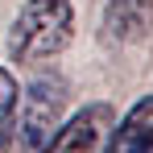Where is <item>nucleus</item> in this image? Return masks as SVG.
I'll return each instance as SVG.
<instances>
[{
  "label": "nucleus",
  "mask_w": 153,
  "mask_h": 153,
  "mask_svg": "<svg viewBox=\"0 0 153 153\" xmlns=\"http://www.w3.org/2000/svg\"><path fill=\"white\" fill-rule=\"evenodd\" d=\"M62 108H66V83L58 75H37L17 95V108L0 132V153H46L50 137L62 124Z\"/></svg>",
  "instance_id": "nucleus-1"
},
{
  "label": "nucleus",
  "mask_w": 153,
  "mask_h": 153,
  "mask_svg": "<svg viewBox=\"0 0 153 153\" xmlns=\"http://www.w3.org/2000/svg\"><path fill=\"white\" fill-rule=\"evenodd\" d=\"M71 33H75L71 0H25V8L8 29V54L13 62H42L66 50Z\"/></svg>",
  "instance_id": "nucleus-2"
},
{
  "label": "nucleus",
  "mask_w": 153,
  "mask_h": 153,
  "mask_svg": "<svg viewBox=\"0 0 153 153\" xmlns=\"http://www.w3.org/2000/svg\"><path fill=\"white\" fill-rule=\"evenodd\" d=\"M116 132V112L112 103H87L71 120H62L50 137L46 153H108V141Z\"/></svg>",
  "instance_id": "nucleus-3"
},
{
  "label": "nucleus",
  "mask_w": 153,
  "mask_h": 153,
  "mask_svg": "<svg viewBox=\"0 0 153 153\" xmlns=\"http://www.w3.org/2000/svg\"><path fill=\"white\" fill-rule=\"evenodd\" d=\"M108 153H153V95H141L116 120Z\"/></svg>",
  "instance_id": "nucleus-4"
},
{
  "label": "nucleus",
  "mask_w": 153,
  "mask_h": 153,
  "mask_svg": "<svg viewBox=\"0 0 153 153\" xmlns=\"http://www.w3.org/2000/svg\"><path fill=\"white\" fill-rule=\"evenodd\" d=\"M149 29H153L149 0H112L103 8V37H112V42H137Z\"/></svg>",
  "instance_id": "nucleus-5"
},
{
  "label": "nucleus",
  "mask_w": 153,
  "mask_h": 153,
  "mask_svg": "<svg viewBox=\"0 0 153 153\" xmlns=\"http://www.w3.org/2000/svg\"><path fill=\"white\" fill-rule=\"evenodd\" d=\"M17 95H21V87H17L13 71H4V66H0V132H4L8 116H13V108H17Z\"/></svg>",
  "instance_id": "nucleus-6"
}]
</instances>
